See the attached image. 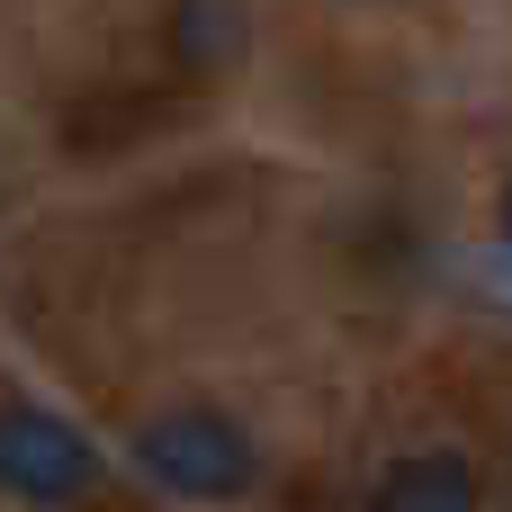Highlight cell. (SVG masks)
<instances>
[{
  "label": "cell",
  "instance_id": "1",
  "mask_svg": "<svg viewBox=\"0 0 512 512\" xmlns=\"http://www.w3.org/2000/svg\"><path fill=\"white\" fill-rule=\"evenodd\" d=\"M135 468L162 486V495H189V504H234L261 459H252V432L216 405H180V414H153L135 432Z\"/></svg>",
  "mask_w": 512,
  "mask_h": 512
},
{
  "label": "cell",
  "instance_id": "2",
  "mask_svg": "<svg viewBox=\"0 0 512 512\" xmlns=\"http://www.w3.org/2000/svg\"><path fill=\"white\" fill-rule=\"evenodd\" d=\"M90 486H99V450L63 414L0 405V495H18V504H36V512H72Z\"/></svg>",
  "mask_w": 512,
  "mask_h": 512
},
{
  "label": "cell",
  "instance_id": "3",
  "mask_svg": "<svg viewBox=\"0 0 512 512\" xmlns=\"http://www.w3.org/2000/svg\"><path fill=\"white\" fill-rule=\"evenodd\" d=\"M369 512H477V468L459 450H423V459H396L378 477Z\"/></svg>",
  "mask_w": 512,
  "mask_h": 512
},
{
  "label": "cell",
  "instance_id": "4",
  "mask_svg": "<svg viewBox=\"0 0 512 512\" xmlns=\"http://www.w3.org/2000/svg\"><path fill=\"white\" fill-rule=\"evenodd\" d=\"M504 243H512V189H504Z\"/></svg>",
  "mask_w": 512,
  "mask_h": 512
}]
</instances>
